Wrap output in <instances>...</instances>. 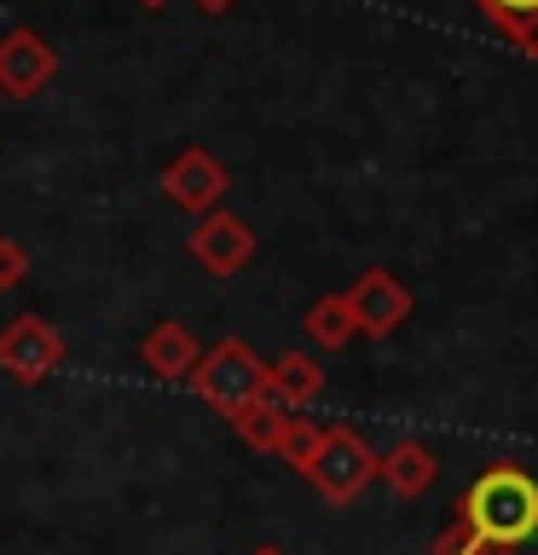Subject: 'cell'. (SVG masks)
<instances>
[{"label": "cell", "mask_w": 538, "mask_h": 555, "mask_svg": "<svg viewBox=\"0 0 538 555\" xmlns=\"http://www.w3.org/2000/svg\"><path fill=\"white\" fill-rule=\"evenodd\" d=\"M319 440H324V428L312 423V416H295V411H290L284 434H278V457H284L295 475H307V463H312V451H319Z\"/></svg>", "instance_id": "cell-15"}, {"label": "cell", "mask_w": 538, "mask_h": 555, "mask_svg": "<svg viewBox=\"0 0 538 555\" xmlns=\"http://www.w3.org/2000/svg\"><path fill=\"white\" fill-rule=\"evenodd\" d=\"M185 249H191V260H197L208 278H238L255 260L260 237H255V225L243 215H232V208H208V215H197V225H191Z\"/></svg>", "instance_id": "cell-4"}, {"label": "cell", "mask_w": 538, "mask_h": 555, "mask_svg": "<svg viewBox=\"0 0 538 555\" xmlns=\"http://www.w3.org/2000/svg\"><path fill=\"white\" fill-rule=\"evenodd\" d=\"M359 330H354V312H347L342 295H319V301L307 307V341L312 347H324V353H342L347 341H354Z\"/></svg>", "instance_id": "cell-14"}, {"label": "cell", "mask_w": 538, "mask_h": 555, "mask_svg": "<svg viewBox=\"0 0 538 555\" xmlns=\"http://www.w3.org/2000/svg\"><path fill=\"white\" fill-rule=\"evenodd\" d=\"M376 480H388L394 498H423L428 486L440 480V463H434V451H428L423 440H399V446L382 451Z\"/></svg>", "instance_id": "cell-11"}, {"label": "cell", "mask_w": 538, "mask_h": 555, "mask_svg": "<svg viewBox=\"0 0 538 555\" xmlns=\"http://www.w3.org/2000/svg\"><path fill=\"white\" fill-rule=\"evenodd\" d=\"M475 7L515 52L538 59V0H475Z\"/></svg>", "instance_id": "cell-12"}, {"label": "cell", "mask_w": 538, "mask_h": 555, "mask_svg": "<svg viewBox=\"0 0 538 555\" xmlns=\"http://www.w3.org/2000/svg\"><path fill=\"white\" fill-rule=\"evenodd\" d=\"M59 364H64V336L41 319V312H17V319L0 330V371L12 382L35 388V382H47Z\"/></svg>", "instance_id": "cell-5"}, {"label": "cell", "mask_w": 538, "mask_h": 555, "mask_svg": "<svg viewBox=\"0 0 538 555\" xmlns=\"http://www.w3.org/2000/svg\"><path fill=\"white\" fill-rule=\"evenodd\" d=\"M376 468H382V457L371 446L359 440L354 428H324V440H319V451H312V463H307V480L319 486V492L330 498V503H354L364 486L376 480Z\"/></svg>", "instance_id": "cell-3"}, {"label": "cell", "mask_w": 538, "mask_h": 555, "mask_svg": "<svg viewBox=\"0 0 538 555\" xmlns=\"http://www.w3.org/2000/svg\"><path fill=\"white\" fill-rule=\"evenodd\" d=\"M255 555H284V550H272V544H260V550H255Z\"/></svg>", "instance_id": "cell-19"}, {"label": "cell", "mask_w": 538, "mask_h": 555, "mask_svg": "<svg viewBox=\"0 0 538 555\" xmlns=\"http://www.w3.org/2000/svg\"><path fill=\"white\" fill-rule=\"evenodd\" d=\"M191 7H197L203 17H220V12H232V7H238V0H191Z\"/></svg>", "instance_id": "cell-17"}, {"label": "cell", "mask_w": 538, "mask_h": 555, "mask_svg": "<svg viewBox=\"0 0 538 555\" xmlns=\"http://www.w3.org/2000/svg\"><path fill=\"white\" fill-rule=\"evenodd\" d=\"M458 527L481 544V555L492 550H521L538 538V480L515 463H492L475 486L458 498Z\"/></svg>", "instance_id": "cell-1"}, {"label": "cell", "mask_w": 538, "mask_h": 555, "mask_svg": "<svg viewBox=\"0 0 538 555\" xmlns=\"http://www.w3.org/2000/svg\"><path fill=\"white\" fill-rule=\"evenodd\" d=\"M342 301H347V312H354V330L359 336H394L399 324L411 319V289L399 284V278L388 272V267H371V272H359L354 278V289H342Z\"/></svg>", "instance_id": "cell-8"}, {"label": "cell", "mask_w": 538, "mask_h": 555, "mask_svg": "<svg viewBox=\"0 0 538 555\" xmlns=\"http://www.w3.org/2000/svg\"><path fill=\"white\" fill-rule=\"evenodd\" d=\"M191 388H197V399H203V405H215L220 416H238L249 399H260V388H267V364H260V353L249 341L226 336V341H215L197 359Z\"/></svg>", "instance_id": "cell-2"}, {"label": "cell", "mask_w": 538, "mask_h": 555, "mask_svg": "<svg viewBox=\"0 0 538 555\" xmlns=\"http://www.w3.org/2000/svg\"><path fill=\"white\" fill-rule=\"evenodd\" d=\"M156 185H163V197H168L174 208H185V215H208V208L226 203L232 173H226V163H220L215 151L191 145V151H180L163 173H156Z\"/></svg>", "instance_id": "cell-6"}, {"label": "cell", "mask_w": 538, "mask_h": 555, "mask_svg": "<svg viewBox=\"0 0 538 555\" xmlns=\"http://www.w3.org/2000/svg\"><path fill=\"white\" fill-rule=\"evenodd\" d=\"M226 423L238 428V440L249 446V451H278V434H284V423H290V411L278 405V399H249V405H243L238 416H226Z\"/></svg>", "instance_id": "cell-13"}, {"label": "cell", "mask_w": 538, "mask_h": 555, "mask_svg": "<svg viewBox=\"0 0 538 555\" xmlns=\"http://www.w3.org/2000/svg\"><path fill=\"white\" fill-rule=\"evenodd\" d=\"M197 359H203V347H197V336H191L180 319H163L145 341H139V364H145L156 382H191Z\"/></svg>", "instance_id": "cell-9"}, {"label": "cell", "mask_w": 538, "mask_h": 555, "mask_svg": "<svg viewBox=\"0 0 538 555\" xmlns=\"http://www.w3.org/2000/svg\"><path fill=\"white\" fill-rule=\"evenodd\" d=\"M133 7H145V12H163V7H168V0H133Z\"/></svg>", "instance_id": "cell-18"}, {"label": "cell", "mask_w": 538, "mask_h": 555, "mask_svg": "<svg viewBox=\"0 0 538 555\" xmlns=\"http://www.w3.org/2000/svg\"><path fill=\"white\" fill-rule=\"evenodd\" d=\"M267 399H278L284 411H307L312 399L324 393V371H319V359L312 353H278L267 364V388H260Z\"/></svg>", "instance_id": "cell-10"}, {"label": "cell", "mask_w": 538, "mask_h": 555, "mask_svg": "<svg viewBox=\"0 0 538 555\" xmlns=\"http://www.w3.org/2000/svg\"><path fill=\"white\" fill-rule=\"evenodd\" d=\"M29 278V249L17 237H0V289H17Z\"/></svg>", "instance_id": "cell-16"}, {"label": "cell", "mask_w": 538, "mask_h": 555, "mask_svg": "<svg viewBox=\"0 0 538 555\" xmlns=\"http://www.w3.org/2000/svg\"><path fill=\"white\" fill-rule=\"evenodd\" d=\"M59 76V52L41 29L17 24L0 35V99H41Z\"/></svg>", "instance_id": "cell-7"}]
</instances>
